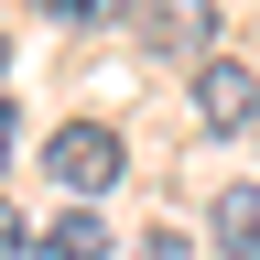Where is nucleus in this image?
Segmentation results:
<instances>
[{"instance_id":"obj_1","label":"nucleus","mask_w":260,"mask_h":260,"mask_svg":"<svg viewBox=\"0 0 260 260\" xmlns=\"http://www.w3.org/2000/svg\"><path fill=\"white\" fill-rule=\"evenodd\" d=\"M119 162H130V141H119V130H98V119H76V130H54V141H44V174H54L65 195L119 184Z\"/></svg>"},{"instance_id":"obj_2","label":"nucleus","mask_w":260,"mask_h":260,"mask_svg":"<svg viewBox=\"0 0 260 260\" xmlns=\"http://www.w3.org/2000/svg\"><path fill=\"white\" fill-rule=\"evenodd\" d=\"M195 119H206V130H249L260 119V76H249V65H195Z\"/></svg>"},{"instance_id":"obj_3","label":"nucleus","mask_w":260,"mask_h":260,"mask_svg":"<svg viewBox=\"0 0 260 260\" xmlns=\"http://www.w3.org/2000/svg\"><path fill=\"white\" fill-rule=\"evenodd\" d=\"M152 32H162V54H206L217 44V0H152Z\"/></svg>"},{"instance_id":"obj_4","label":"nucleus","mask_w":260,"mask_h":260,"mask_svg":"<svg viewBox=\"0 0 260 260\" xmlns=\"http://www.w3.org/2000/svg\"><path fill=\"white\" fill-rule=\"evenodd\" d=\"M217 249L228 260H260V184H228L217 195Z\"/></svg>"},{"instance_id":"obj_5","label":"nucleus","mask_w":260,"mask_h":260,"mask_svg":"<svg viewBox=\"0 0 260 260\" xmlns=\"http://www.w3.org/2000/svg\"><path fill=\"white\" fill-rule=\"evenodd\" d=\"M32 260H109V228H98V217H54Z\"/></svg>"},{"instance_id":"obj_6","label":"nucleus","mask_w":260,"mask_h":260,"mask_svg":"<svg viewBox=\"0 0 260 260\" xmlns=\"http://www.w3.org/2000/svg\"><path fill=\"white\" fill-rule=\"evenodd\" d=\"M0 260H32V239H22V217L0 206Z\"/></svg>"},{"instance_id":"obj_7","label":"nucleus","mask_w":260,"mask_h":260,"mask_svg":"<svg viewBox=\"0 0 260 260\" xmlns=\"http://www.w3.org/2000/svg\"><path fill=\"white\" fill-rule=\"evenodd\" d=\"M11 130H22V119H11V98H0V162H11Z\"/></svg>"},{"instance_id":"obj_8","label":"nucleus","mask_w":260,"mask_h":260,"mask_svg":"<svg viewBox=\"0 0 260 260\" xmlns=\"http://www.w3.org/2000/svg\"><path fill=\"white\" fill-rule=\"evenodd\" d=\"M0 54H11V44H0Z\"/></svg>"}]
</instances>
